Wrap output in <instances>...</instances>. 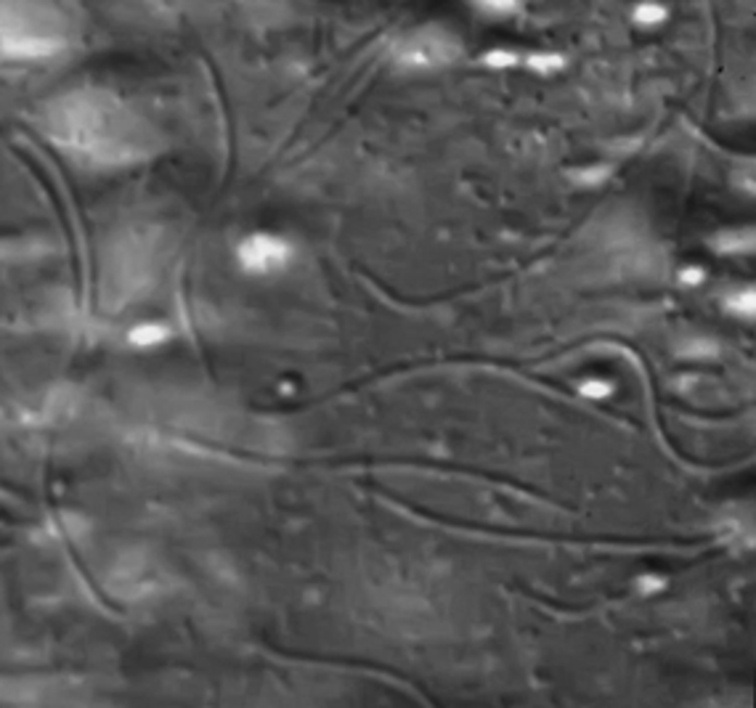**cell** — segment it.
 Instances as JSON below:
<instances>
[{
    "label": "cell",
    "mask_w": 756,
    "mask_h": 708,
    "mask_svg": "<svg viewBox=\"0 0 756 708\" xmlns=\"http://www.w3.org/2000/svg\"><path fill=\"white\" fill-rule=\"evenodd\" d=\"M81 20L70 0H0V64L38 66L77 46Z\"/></svg>",
    "instance_id": "obj_2"
},
{
    "label": "cell",
    "mask_w": 756,
    "mask_h": 708,
    "mask_svg": "<svg viewBox=\"0 0 756 708\" xmlns=\"http://www.w3.org/2000/svg\"><path fill=\"white\" fill-rule=\"evenodd\" d=\"M728 305H730V308H733V310H737V314L752 316V314H754V292L748 290L746 295H743V292H741V295H733V297H730V301H728Z\"/></svg>",
    "instance_id": "obj_5"
},
{
    "label": "cell",
    "mask_w": 756,
    "mask_h": 708,
    "mask_svg": "<svg viewBox=\"0 0 756 708\" xmlns=\"http://www.w3.org/2000/svg\"><path fill=\"white\" fill-rule=\"evenodd\" d=\"M46 131L62 149L90 162H131L142 157L149 131L123 96L83 85L48 103Z\"/></svg>",
    "instance_id": "obj_1"
},
{
    "label": "cell",
    "mask_w": 756,
    "mask_h": 708,
    "mask_svg": "<svg viewBox=\"0 0 756 708\" xmlns=\"http://www.w3.org/2000/svg\"><path fill=\"white\" fill-rule=\"evenodd\" d=\"M682 279H685L687 284H695V282H700V279H704V271H685L682 273Z\"/></svg>",
    "instance_id": "obj_8"
},
{
    "label": "cell",
    "mask_w": 756,
    "mask_h": 708,
    "mask_svg": "<svg viewBox=\"0 0 756 708\" xmlns=\"http://www.w3.org/2000/svg\"><path fill=\"white\" fill-rule=\"evenodd\" d=\"M582 390H584V395H597V399H602V395L611 393V384L608 382H587Z\"/></svg>",
    "instance_id": "obj_6"
},
{
    "label": "cell",
    "mask_w": 756,
    "mask_h": 708,
    "mask_svg": "<svg viewBox=\"0 0 756 708\" xmlns=\"http://www.w3.org/2000/svg\"><path fill=\"white\" fill-rule=\"evenodd\" d=\"M719 247L722 249H743V247H752V244H743V234H737V236H722V240H719Z\"/></svg>",
    "instance_id": "obj_7"
},
{
    "label": "cell",
    "mask_w": 756,
    "mask_h": 708,
    "mask_svg": "<svg viewBox=\"0 0 756 708\" xmlns=\"http://www.w3.org/2000/svg\"><path fill=\"white\" fill-rule=\"evenodd\" d=\"M290 244L279 240V236L255 234L240 244V264L255 273L279 271V268L290 264Z\"/></svg>",
    "instance_id": "obj_3"
},
{
    "label": "cell",
    "mask_w": 756,
    "mask_h": 708,
    "mask_svg": "<svg viewBox=\"0 0 756 708\" xmlns=\"http://www.w3.org/2000/svg\"><path fill=\"white\" fill-rule=\"evenodd\" d=\"M168 338V329L160 327V325H144V327H138L136 332L131 334V340L136 345H157V343H162V340Z\"/></svg>",
    "instance_id": "obj_4"
}]
</instances>
